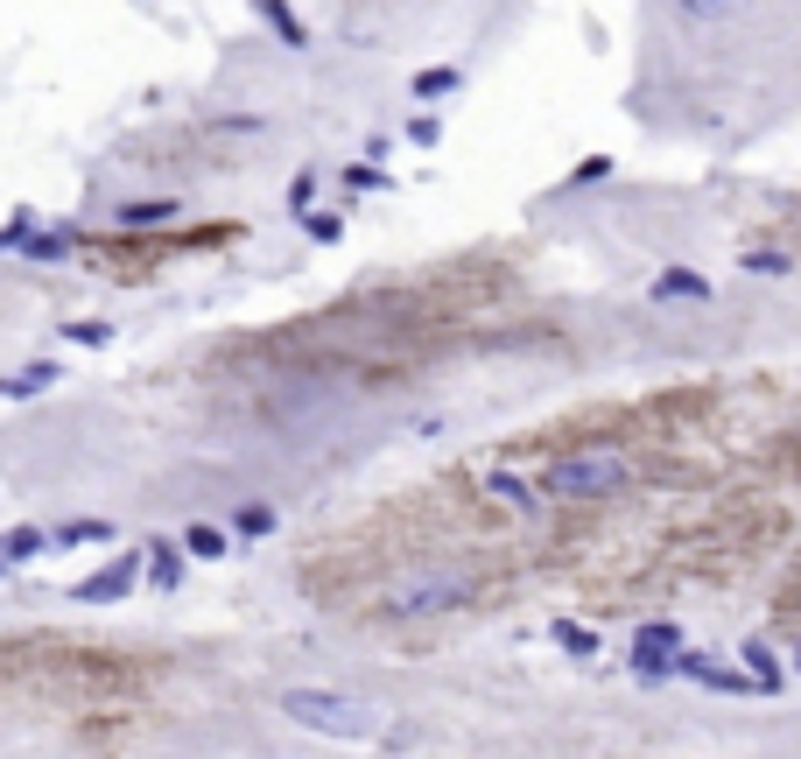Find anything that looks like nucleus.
I'll use <instances>...</instances> for the list:
<instances>
[{
    "instance_id": "9",
    "label": "nucleus",
    "mask_w": 801,
    "mask_h": 759,
    "mask_svg": "<svg viewBox=\"0 0 801 759\" xmlns=\"http://www.w3.org/2000/svg\"><path fill=\"white\" fill-rule=\"evenodd\" d=\"M177 218H183L177 197H134V204H120V233H156V225H177Z\"/></svg>"
},
{
    "instance_id": "5",
    "label": "nucleus",
    "mask_w": 801,
    "mask_h": 759,
    "mask_svg": "<svg viewBox=\"0 0 801 759\" xmlns=\"http://www.w3.org/2000/svg\"><path fill=\"white\" fill-rule=\"evenodd\" d=\"M134 584H141V548H120L106 569H92V577L78 584V605H120V598H134Z\"/></svg>"
},
{
    "instance_id": "10",
    "label": "nucleus",
    "mask_w": 801,
    "mask_h": 759,
    "mask_svg": "<svg viewBox=\"0 0 801 759\" xmlns=\"http://www.w3.org/2000/svg\"><path fill=\"white\" fill-rule=\"evenodd\" d=\"M254 14H260V22L281 35V50H310V22H302V14L289 8V0H254Z\"/></svg>"
},
{
    "instance_id": "2",
    "label": "nucleus",
    "mask_w": 801,
    "mask_h": 759,
    "mask_svg": "<svg viewBox=\"0 0 801 759\" xmlns=\"http://www.w3.org/2000/svg\"><path fill=\"white\" fill-rule=\"evenodd\" d=\"M281 717H296L302 731H323V738H366L380 725L373 704H359L345 689H281Z\"/></svg>"
},
{
    "instance_id": "14",
    "label": "nucleus",
    "mask_w": 801,
    "mask_h": 759,
    "mask_svg": "<svg viewBox=\"0 0 801 759\" xmlns=\"http://www.w3.org/2000/svg\"><path fill=\"white\" fill-rule=\"evenodd\" d=\"M141 569H148V584H156V591H177V584H183V542H162L156 535Z\"/></svg>"
},
{
    "instance_id": "1",
    "label": "nucleus",
    "mask_w": 801,
    "mask_h": 759,
    "mask_svg": "<svg viewBox=\"0 0 801 759\" xmlns=\"http://www.w3.org/2000/svg\"><path fill=\"white\" fill-rule=\"evenodd\" d=\"M633 485V458L626 450H569V458H556L542 471V492L548 500H563V506H584V500H612V492Z\"/></svg>"
},
{
    "instance_id": "6",
    "label": "nucleus",
    "mask_w": 801,
    "mask_h": 759,
    "mask_svg": "<svg viewBox=\"0 0 801 759\" xmlns=\"http://www.w3.org/2000/svg\"><path fill=\"white\" fill-rule=\"evenodd\" d=\"M485 492H492V500H500V506H513V514H542V506H548L542 479H527V471H513V464L485 471Z\"/></svg>"
},
{
    "instance_id": "15",
    "label": "nucleus",
    "mask_w": 801,
    "mask_h": 759,
    "mask_svg": "<svg viewBox=\"0 0 801 759\" xmlns=\"http://www.w3.org/2000/svg\"><path fill=\"white\" fill-rule=\"evenodd\" d=\"M50 548V527H8V535H0V563L8 569H22V563H35Z\"/></svg>"
},
{
    "instance_id": "7",
    "label": "nucleus",
    "mask_w": 801,
    "mask_h": 759,
    "mask_svg": "<svg viewBox=\"0 0 801 759\" xmlns=\"http://www.w3.org/2000/svg\"><path fill=\"white\" fill-rule=\"evenodd\" d=\"M647 296H654V302H711L717 289H711V275H703V268H682V260H675V268H661L654 281H647Z\"/></svg>"
},
{
    "instance_id": "18",
    "label": "nucleus",
    "mask_w": 801,
    "mask_h": 759,
    "mask_svg": "<svg viewBox=\"0 0 801 759\" xmlns=\"http://www.w3.org/2000/svg\"><path fill=\"white\" fill-rule=\"evenodd\" d=\"M22 254L29 260H64V254H78V233H29Z\"/></svg>"
},
{
    "instance_id": "20",
    "label": "nucleus",
    "mask_w": 801,
    "mask_h": 759,
    "mask_svg": "<svg viewBox=\"0 0 801 759\" xmlns=\"http://www.w3.org/2000/svg\"><path fill=\"white\" fill-rule=\"evenodd\" d=\"M746 0H675V14L682 22H724V14H738Z\"/></svg>"
},
{
    "instance_id": "30",
    "label": "nucleus",
    "mask_w": 801,
    "mask_h": 759,
    "mask_svg": "<svg viewBox=\"0 0 801 759\" xmlns=\"http://www.w3.org/2000/svg\"><path fill=\"white\" fill-rule=\"evenodd\" d=\"M0 569H8V563H0Z\"/></svg>"
},
{
    "instance_id": "27",
    "label": "nucleus",
    "mask_w": 801,
    "mask_h": 759,
    "mask_svg": "<svg viewBox=\"0 0 801 759\" xmlns=\"http://www.w3.org/2000/svg\"><path fill=\"white\" fill-rule=\"evenodd\" d=\"M408 141L415 148H436V141H444V120H436V113H415V120H408Z\"/></svg>"
},
{
    "instance_id": "16",
    "label": "nucleus",
    "mask_w": 801,
    "mask_h": 759,
    "mask_svg": "<svg viewBox=\"0 0 801 759\" xmlns=\"http://www.w3.org/2000/svg\"><path fill=\"white\" fill-rule=\"evenodd\" d=\"M548 640H556L569 661H598V633H590L584 619H556V626H548Z\"/></svg>"
},
{
    "instance_id": "4",
    "label": "nucleus",
    "mask_w": 801,
    "mask_h": 759,
    "mask_svg": "<svg viewBox=\"0 0 801 759\" xmlns=\"http://www.w3.org/2000/svg\"><path fill=\"white\" fill-rule=\"evenodd\" d=\"M675 654H682V626L675 619H647L633 633V675L640 682H668L675 675Z\"/></svg>"
},
{
    "instance_id": "12",
    "label": "nucleus",
    "mask_w": 801,
    "mask_h": 759,
    "mask_svg": "<svg viewBox=\"0 0 801 759\" xmlns=\"http://www.w3.org/2000/svg\"><path fill=\"white\" fill-rule=\"evenodd\" d=\"M738 661H746V675H752L759 696H780V682H788V675H780V654L767 648V640H746V648H738Z\"/></svg>"
},
{
    "instance_id": "29",
    "label": "nucleus",
    "mask_w": 801,
    "mask_h": 759,
    "mask_svg": "<svg viewBox=\"0 0 801 759\" xmlns=\"http://www.w3.org/2000/svg\"><path fill=\"white\" fill-rule=\"evenodd\" d=\"M794 669H801V648H794Z\"/></svg>"
},
{
    "instance_id": "23",
    "label": "nucleus",
    "mask_w": 801,
    "mask_h": 759,
    "mask_svg": "<svg viewBox=\"0 0 801 759\" xmlns=\"http://www.w3.org/2000/svg\"><path fill=\"white\" fill-rule=\"evenodd\" d=\"M345 190H352V197H366V190H387V169H380V162H345Z\"/></svg>"
},
{
    "instance_id": "11",
    "label": "nucleus",
    "mask_w": 801,
    "mask_h": 759,
    "mask_svg": "<svg viewBox=\"0 0 801 759\" xmlns=\"http://www.w3.org/2000/svg\"><path fill=\"white\" fill-rule=\"evenodd\" d=\"M457 92H464V71H457V64H429V71H415V78H408V99H423V106L457 99Z\"/></svg>"
},
{
    "instance_id": "22",
    "label": "nucleus",
    "mask_w": 801,
    "mask_h": 759,
    "mask_svg": "<svg viewBox=\"0 0 801 759\" xmlns=\"http://www.w3.org/2000/svg\"><path fill=\"white\" fill-rule=\"evenodd\" d=\"M612 169H619L612 156H584V162L563 177V190H590V183H605V177H612Z\"/></svg>"
},
{
    "instance_id": "26",
    "label": "nucleus",
    "mask_w": 801,
    "mask_h": 759,
    "mask_svg": "<svg viewBox=\"0 0 801 759\" xmlns=\"http://www.w3.org/2000/svg\"><path fill=\"white\" fill-rule=\"evenodd\" d=\"M64 338H71V345H106L113 324H99V317H78V324H64Z\"/></svg>"
},
{
    "instance_id": "17",
    "label": "nucleus",
    "mask_w": 801,
    "mask_h": 759,
    "mask_svg": "<svg viewBox=\"0 0 801 759\" xmlns=\"http://www.w3.org/2000/svg\"><path fill=\"white\" fill-rule=\"evenodd\" d=\"M78 542H113V521H64V527H50V548H78Z\"/></svg>"
},
{
    "instance_id": "25",
    "label": "nucleus",
    "mask_w": 801,
    "mask_h": 759,
    "mask_svg": "<svg viewBox=\"0 0 801 759\" xmlns=\"http://www.w3.org/2000/svg\"><path fill=\"white\" fill-rule=\"evenodd\" d=\"M289 212L302 218V212H317V169H302V177L289 183Z\"/></svg>"
},
{
    "instance_id": "3",
    "label": "nucleus",
    "mask_w": 801,
    "mask_h": 759,
    "mask_svg": "<svg viewBox=\"0 0 801 759\" xmlns=\"http://www.w3.org/2000/svg\"><path fill=\"white\" fill-rule=\"evenodd\" d=\"M457 605H471V577H457V569H436V577H415L394 591V612H408V619L457 612Z\"/></svg>"
},
{
    "instance_id": "19",
    "label": "nucleus",
    "mask_w": 801,
    "mask_h": 759,
    "mask_svg": "<svg viewBox=\"0 0 801 759\" xmlns=\"http://www.w3.org/2000/svg\"><path fill=\"white\" fill-rule=\"evenodd\" d=\"M746 275H759V281H788V275H794V260L780 254V246H759V254H746Z\"/></svg>"
},
{
    "instance_id": "21",
    "label": "nucleus",
    "mask_w": 801,
    "mask_h": 759,
    "mask_svg": "<svg viewBox=\"0 0 801 759\" xmlns=\"http://www.w3.org/2000/svg\"><path fill=\"white\" fill-rule=\"evenodd\" d=\"M296 225H302L317 246H338V239H345V218H338V212H302Z\"/></svg>"
},
{
    "instance_id": "8",
    "label": "nucleus",
    "mask_w": 801,
    "mask_h": 759,
    "mask_svg": "<svg viewBox=\"0 0 801 759\" xmlns=\"http://www.w3.org/2000/svg\"><path fill=\"white\" fill-rule=\"evenodd\" d=\"M56 380H64V366H56V359H35V366L0 380V402H35V394H50Z\"/></svg>"
},
{
    "instance_id": "24",
    "label": "nucleus",
    "mask_w": 801,
    "mask_h": 759,
    "mask_svg": "<svg viewBox=\"0 0 801 759\" xmlns=\"http://www.w3.org/2000/svg\"><path fill=\"white\" fill-rule=\"evenodd\" d=\"M233 527H239V535H254V542H260V535H275V506H260V500H254V506H239Z\"/></svg>"
},
{
    "instance_id": "28",
    "label": "nucleus",
    "mask_w": 801,
    "mask_h": 759,
    "mask_svg": "<svg viewBox=\"0 0 801 759\" xmlns=\"http://www.w3.org/2000/svg\"><path fill=\"white\" fill-rule=\"evenodd\" d=\"M29 233H35V212H29V204H22V212H14L8 225H0V254H8V246H22Z\"/></svg>"
},
{
    "instance_id": "13",
    "label": "nucleus",
    "mask_w": 801,
    "mask_h": 759,
    "mask_svg": "<svg viewBox=\"0 0 801 759\" xmlns=\"http://www.w3.org/2000/svg\"><path fill=\"white\" fill-rule=\"evenodd\" d=\"M177 542H183V556H197V563H225V556H233V535L212 527V521H190Z\"/></svg>"
}]
</instances>
